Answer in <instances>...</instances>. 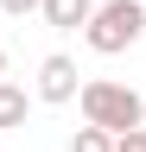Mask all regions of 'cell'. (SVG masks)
<instances>
[{
    "instance_id": "1",
    "label": "cell",
    "mask_w": 146,
    "mask_h": 152,
    "mask_svg": "<svg viewBox=\"0 0 146 152\" xmlns=\"http://www.w3.org/2000/svg\"><path fill=\"white\" fill-rule=\"evenodd\" d=\"M76 102H83V121H89V127H102V133L146 127V102H140V89L114 83V76H95V83H83V89H76Z\"/></svg>"
},
{
    "instance_id": "2",
    "label": "cell",
    "mask_w": 146,
    "mask_h": 152,
    "mask_svg": "<svg viewBox=\"0 0 146 152\" xmlns=\"http://www.w3.org/2000/svg\"><path fill=\"white\" fill-rule=\"evenodd\" d=\"M140 32H146V7H140V0H108V7H95V13H89V26H83L89 51H102V57L134 51Z\"/></svg>"
},
{
    "instance_id": "3",
    "label": "cell",
    "mask_w": 146,
    "mask_h": 152,
    "mask_svg": "<svg viewBox=\"0 0 146 152\" xmlns=\"http://www.w3.org/2000/svg\"><path fill=\"white\" fill-rule=\"evenodd\" d=\"M76 89H83V76H76V57H64V51H51L45 64H38V83H32V95L38 102H76Z\"/></svg>"
},
{
    "instance_id": "4",
    "label": "cell",
    "mask_w": 146,
    "mask_h": 152,
    "mask_svg": "<svg viewBox=\"0 0 146 152\" xmlns=\"http://www.w3.org/2000/svg\"><path fill=\"white\" fill-rule=\"evenodd\" d=\"M38 13H45V26H51V32H76V26H89L95 0H38Z\"/></svg>"
},
{
    "instance_id": "5",
    "label": "cell",
    "mask_w": 146,
    "mask_h": 152,
    "mask_svg": "<svg viewBox=\"0 0 146 152\" xmlns=\"http://www.w3.org/2000/svg\"><path fill=\"white\" fill-rule=\"evenodd\" d=\"M26 114H32V95L0 76V133H7V127H26Z\"/></svg>"
},
{
    "instance_id": "6",
    "label": "cell",
    "mask_w": 146,
    "mask_h": 152,
    "mask_svg": "<svg viewBox=\"0 0 146 152\" xmlns=\"http://www.w3.org/2000/svg\"><path fill=\"white\" fill-rule=\"evenodd\" d=\"M70 152H114V133H102V127H76V133H70Z\"/></svg>"
},
{
    "instance_id": "7",
    "label": "cell",
    "mask_w": 146,
    "mask_h": 152,
    "mask_svg": "<svg viewBox=\"0 0 146 152\" xmlns=\"http://www.w3.org/2000/svg\"><path fill=\"white\" fill-rule=\"evenodd\" d=\"M114 152H146V127H127V133H114Z\"/></svg>"
},
{
    "instance_id": "8",
    "label": "cell",
    "mask_w": 146,
    "mask_h": 152,
    "mask_svg": "<svg viewBox=\"0 0 146 152\" xmlns=\"http://www.w3.org/2000/svg\"><path fill=\"white\" fill-rule=\"evenodd\" d=\"M0 13H13V19H26V13H38V0H0Z\"/></svg>"
},
{
    "instance_id": "9",
    "label": "cell",
    "mask_w": 146,
    "mask_h": 152,
    "mask_svg": "<svg viewBox=\"0 0 146 152\" xmlns=\"http://www.w3.org/2000/svg\"><path fill=\"white\" fill-rule=\"evenodd\" d=\"M0 76H7V51H0Z\"/></svg>"
},
{
    "instance_id": "10",
    "label": "cell",
    "mask_w": 146,
    "mask_h": 152,
    "mask_svg": "<svg viewBox=\"0 0 146 152\" xmlns=\"http://www.w3.org/2000/svg\"><path fill=\"white\" fill-rule=\"evenodd\" d=\"M140 7H146V0H140Z\"/></svg>"
}]
</instances>
